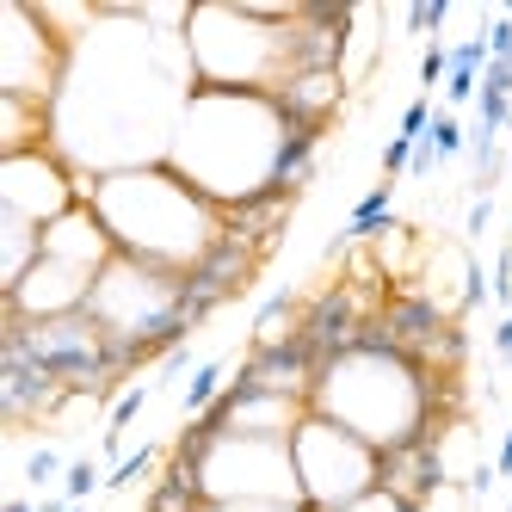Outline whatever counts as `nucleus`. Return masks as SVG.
I'll list each match as a JSON object with an SVG mask.
<instances>
[{"label": "nucleus", "mask_w": 512, "mask_h": 512, "mask_svg": "<svg viewBox=\"0 0 512 512\" xmlns=\"http://www.w3.org/2000/svg\"><path fill=\"white\" fill-rule=\"evenodd\" d=\"M303 124L278 105V93H229V87H192L179 112L167 167L216 204V210H247L284 198V161ZM297 204V198H290Z\"/></svg>", "instance_id": "f257e3e1"}, {"label": "nucleus", "mask_w": 512, "mask_h": 512, "mask_svg": "<svg viewBox=\"0 0 512 512\" xmlns=\"http://www.w3.org/2000/svg\"><path fill=\"white\" fill-rule=\"evenodd\" d=\"M87 210L105 223V235H112V247L124 260L161 266V272H179V278H192L210 253L229 241V210H216L192 179H179L167 161L87 179Z\"/></svg>", "instance_id": "f03ea898"}, {"label": "nucleus", "mask_w": 512, "mask_h": 512, "mask_svg": "<svg viewBox=\"0 0 512 512\" xmlns=\"http://www.w3.org/2000/svg\"><path fill=\"white\" fill-rule=\"evenodd\" d=\"M309 414L358 432L371 451H401V445H420V438L445 432V383L408 352L358 340L352 352L321 364Z\"/></svg>", "instance_id": "7ed1b4c3"}, {"label": "nucleus", "mask_w": 512, "mask_h": 512, "mask_svg": "<svg viewBox=\"0 0 512 512\" xmlns=\"http://www.w3.org/2000/svg\"><path fill=\"white\" fill-rule=\"evenodd\" d=\"M173 457L198 475L204 506L223 500H278V506H303L297 488V457L290 438H253V432H210L198 420H186Z\"/></svg>", "instance_id": "20e7f679"}, {"label": "nucleus", "mask_w": 512, "mask_h": 512, "mask_svg": "<svg viewBox=\"0 0 512 512\" xmlns=\"http://www.w3.org/2000/svg\"><path fill=\"white\" fill-rule=\"evenodd\" d=\"M290 457H297V488L309 512H334L358 494L383 488V451H371L358 432L321 420V414H309L290 432Z\"/></svg>", "instance_id": "39448f33"}, {"label": "nucleus", "mask_w": 512, "mask_h": 512, "mask_svg": "<svg viewBox=\"0 0 512 512\" xmlns=\"http://www.w3.org/2000/svg\"><path fill=\"white\" fill-rule=\"evenodd\" d=\"M87 204V179L68 167L56 149H25V155H0V210L25 216V223H62L68 210Z\"/></svg>", "instance_id": "423d86ee"}, {"label": "nucleus", "mask_w": 512, "mask_h": 512, "mask_svg": "<svg viewBox=\"0 0 512 512\" xmlns=\"http://www.w3.org/2000/svg\"><path fill=\"white\" fill-rule=\"evenodd\" d=\"M389 216H395V186L383 179V186H371V192H364V198L352 204V216L340 223V235L327 241V247H334V253H346V247H358V241H377Z\"/></svg>", "instance_id": "0eeeda50"}, {"label": "nucleus", "mask_w": 512, "mask_h": 512, "mask_svg": "<svg viewBox=\"0 0 512 512\" xmlns=\"http://www.w3.org/2000/svg\"><path fill=\"white\" fill-rule=\"evenodd\" d=\"M229 377H235V371H229V364H223V358H204V364H198V371L186 377V395H179V408H186V420H204V414L216 408V401H223V389H229Z\"/></svg>", "instance_id": "6e6552de"}, {"label": "nucleus", "mask_w": 512, "mask_h": 512, "mask_svg": "<svg viewBox=\"0 0 512 512\" xmlns=\"http://www.w3.org/2000/svg\"><path fill=\"white\" fill-rule=\"evenodd\" d=\"M149 395H155V383H130V389L112 401V414H105V438H99V457H118L124 432L136 426V414H142V408H149Z\"/></svg>", "instance_id": "1a4fd4ad"}, {"label": "nucleus", "mask_w": 512, "mask_h": 512, "mask_svg": "<svg viewBox=\"0 0 512 512\" xmlns=\"http://www.w3.org/2000/svg\"><path fill=\"white\" fill-rule=\"evenodd\" d=\"M420 149H426L438 167H445V161H457V155H469V130H463V118L438 105V118H432V130H426V142H420Z\"/></svg>", "instance_id": "9d476101"}, {"label": "nucleus", "mask_w": 512, "mask_h": 512, "mask_svg": "<svg viewBox=\"0 0 512 512\" xmlns=\"http://www.w3.org/2000/svg\"><path fill=\"white\" fill-rule=\"evenodd\" d=\"M161 463V445H136L124 463H112V469H105V494H124L130 482H136V475H149Z\"/></svg>", "instance_id": "9b49d317"}, {"label": "nucleus", "mask_w": 512, "mask_h": 512, "mask_svg": "<svg viewBox=\"0 0 512 512\" xmlns=\"http://www.w3.org/2000/svg\"><path fill=\"white\" fill-rule=\"evenodd\" d=\"M451 19V0H414L408 13H401V25H408V38H438Z\"/></svg>", "instance_id": "f8f14e48"}, {"label": "nucleus", "mask_w": 512, "mask_h": 512, "mask_svg": "<svg viewBox=\"0 0 512 512\" xmlns=\"http://www.w3.org/2000/svg\"><path fill=\"white\" fill-rule=\"evenodd\" d=\"M445 81H451V44L426 38V50H420V93H438Z\"/></svg>", "instance_id": "ddd939ff"}, {"label": "nucleus", "mask_w": 512, "mask_h": 512, "mask_svg": "<svg viewBox=\"0 0 512 512\" xmlns=\"http://www.w3.org/2000/svg\"><path fill=\"white\" fill-rule=\"evenodd\" d=\"M432 118H438V99H432V93H420V99H408V112H401L395 136H401V142H414V149H420V142H426V130H432Z\"/></svg>", "instance_id": "4468645a"}, {"label": "nucleus", "mask_w": 512, "mask_h": 512, "mask_svg": "<svg viewBox=\"0 0 512 512\" xmlns=\"http://www.w3.org/2000/svg\"><path fill=\"white\" fill-rule=\"evenodd\" d=\"M62 475H68V457L56 445H38V451L25 457V482L31 488H50V482H62Z\"/></svg>", "instance_id": "2eb2a0df"}, {"label": "nucleus", "mask_w": 512, "mask_h": 512, "mask_svg": "<svg viewBox=\"0 0 512 512\" xmlns=\"http://www.w3.org/2000/svg\"><path fill=\"white\" fill-rule=\"evenodd\" d=\"M93 488H99V463H93V457H75V463H68V475H62V500L81 506Z\"/></svg>", "instance_id": "dca6fc26"}, {"label": "nucleus", "mask_w": 512, "mask_h": 512, "mask_svg": "<svg viewBox=\"0 0 512 512\" xmlns=\"http://www.w3.org/2000/svg\"><path fill=\"white\" fill-rule=\"evenodd\" d=\"M334 512H420V506L401 500L395 488H371V494H358V500H346V506H334Z\"/></svg>", "instance_id": "f3484780"}, {"label": "nucleus", "mask_w": 512, "mask_h": 512, "mask_svg": "<svg viewBox=\"0 0 512 512\" xmlns=\"http://www.w3.org/2000/svg\"><path fill=\"white\" fill-rule=\"evenodd\" d=\"M192 371H198L192 346H173V352L161 358V371H155V389H167V383H179V377H192Z\"/></svg>", "instance_id": "a211bd4d"}, {"label": "nucleus", "mask_w": 512, "mask_h": 512, "mask_svg": "<svg viewBox=\"0 0 512 512\" xmlns=\"http://www.w3.org/2000/svg\"><path fill=\"white\" fill-rule=\"evenodd\" d=\"M408 167H414V142H401V136H389V142H383V179H389V186H395V179L408 173Z\"/></svg>", "instance_id": "6ab92c4d"}, {"label": "nucleus", "mask_w": 512, "mask_h": 512, "mask_svg": "<svg viewBox=\"0 0 512 512\" xmlns=\"http://www.w3.org/2000/svg\"><path fill=\"white\" fill-rule=\"evenodd\" d=\"M494 303L512 315V247H500V253H494Z\"/></svg>", "instance_id": "aec40b11"}, {"label": "nucleus", "mask_w": 512, "mask_h": 512, "mask_svg": "<svg viewBox=\"0 0 512 512\" xmlns=\"http://www.w3.org/2000/svg\"><path fill=\"white\" fill-rule=\"evenodd\" d=\"M198 512H309V506H278V500H223V506H198Z\"/></svg>", "instance_id": "412c9836"}, {"label": "nucleus", "mask_w": 512, "mask_h": 512, "mask_svg": "<svg viewBox=\"0 0 512 512\" xmlns=\"http://www.w3.org/2000/svg\"><path fill=\"white\" fill-rule=\"evenodd\" d=\"M488 223H494V198H475V204H469V216H463V229H469V241L482 235Z\"/></svg>", "instance_id": "4be33fe9"}, {"label": "nucleus", "mask_w": 512, "mask_h": 512, "mask_svg": "<svg viewBox=\"0 0 512 512\" xmlns=\"http://www.w3.org/2000/svg\"><path fill=\"white\" fill-rule=\"evenodd\" d=\"M488 488H494V463H475L469 469V500H482Z\"/></svg>", "instance_id": "5701e85b"}, {"label": "nucleus", "mask_w": 512, "mask_h": 512, "mask_svg": "<svg viewBox=\"0 0 512 512\" xmlns=\"http://www.w3.org/2000/svg\"><path fill=\"white\" fill-rule=\"evenodd\" d=\"M494 475H512V426H506V438H500V451H494Z\"/></svg>", "instance_id": "b1692460"}, {"label": "nucleus", "mask_w": 512, "mask_h": 512, "mask_svg": "<svg viewBox=\"0 0 512 512\" xmlns=\"http://www.w3.org/2000/svg\"><path fill=\"white\" fill-rule=\"evenodd\" d=\"M62 512H87V506H62Z\"/></svg>", "instance_id": "393cba45"}, {"label": "nucleus", "mask_w": 512, "mask_h": 512, "mask_svg": "<svg viewBox=\"0 0 512 512\" xmlns=\"http://www.w3.org/2000/svg\"><path fill=\"white\" fill-rule=\"evenodd\" d=\"M506 136H512V118H506Z\"/></svg>", "instance_id": "a878e982"}, {"label": "nucleus", "mask_w": 512, "mask_h": 512, "mask_svg": "<svg viewBox=\"0 0 512 512\" xmlns=\"http://www.w3.org/2000/svg\"><path fill=\"white\" fill-rule=\"evenodd\" d=\"M506 512H512V506H506Z\"/></svg>", "instance_id": "bb28decb"}, {"label": "nucleus", "mask_w": 512, "mask_h": 512, "mask_svg": "<svg viewBox=\"0 0 512 512\" xmlns=\"http://www.w3.org/2000/svg\"><path fill=\"white\" fill-rule=\"evenodd\" d=\"M506 13H512V7H506Z\"/></svg>", "instance_id": "cd10ccee"}]
</instances>
